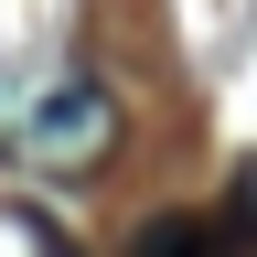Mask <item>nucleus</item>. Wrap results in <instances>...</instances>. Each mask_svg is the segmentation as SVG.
<instances>
[{"mask_svg":"<svg viewBox=\"0 0 257 257\" xmlns=\"http://www.w3.org/2000/svg\"><path fill=\"white\" fill-rule=\"evenodd\" d=\"M0 150H11L22 172L75 182L96 161H118V96L96 75H32L22 96H0Z\"/></svg>","mask_w":257,"mask_h":257,"instance_id":"1","label":"nucleus"}]
</instances>
